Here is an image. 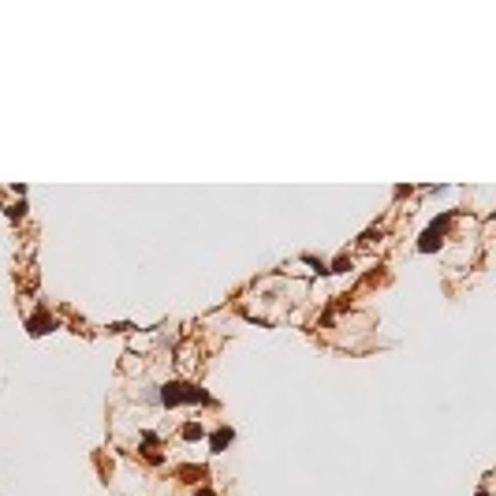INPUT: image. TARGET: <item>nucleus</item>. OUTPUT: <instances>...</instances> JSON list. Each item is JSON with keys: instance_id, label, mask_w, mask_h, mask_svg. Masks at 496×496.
I'll use <instances>...</instances> for the list:
<instances>
[{"instance_id": "f03ea898", "label": "nucleus", "mask_w": 496, "mask_h": 496, "mask_svg": "<svg viewBox=\"0 0 496 496\" xmlns=\"http://www.w3.org/2000/svg\"><path fill=\"white\" fill-rule=\"evenodd\" d=\"M228 444H232V429H217L213 433V452H224Z\"/></svg>"}, {"instance_id": "7ed1b4c3", "label": "nucleus", "mask_w": 496, "mask_h": 496, "mask_svg": "<svg viewBox=\"0 0 496 496\" xmlns=\"http://www.w3.org/2000/svg\"><path fill=\"white\" fill-rule=\"evenodd\" d=\"M183 437H187V440H198V437H202V425H194V422H191V425L183 429Z\"/></svg>"}, {"instance_id": "f257e3e1", "label": "nucleus", "mask_w": 496, "mask_h": 496, "mask_svg": "<svg viewBox=\"0 0 496 496\" xmlns=\"http://www.w3.org/2000/svg\"><path fill=\"white\" fill-rule=\"evenodd\" d=\"M52 325H56V321H52V317H49V313H37V317H34V321H30V332H34V336H41V332H49V328H52Z\"/></svg>"}, {"instance_id": "20e7f679", "label": "nucleus", "mask_w": 496, "mask_h": 496, "mask_svg": "<svg viewBox=\"0 0 496 496\" xmlns=\"http://www.w3.org/2000/svg\"><path fill=\"white\" fill-rule=\"evenodd\" d=\"M194 496H213V493H209V489H202V493H194Z\"/></svg>"}]
</instances>
